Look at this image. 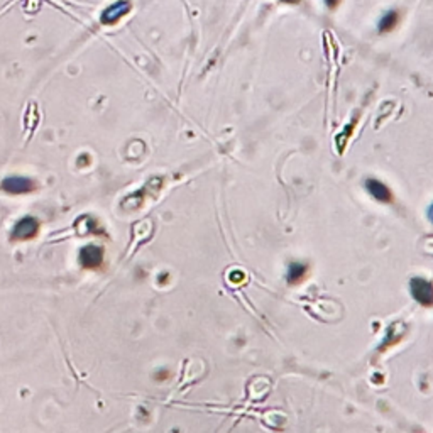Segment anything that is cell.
I'll use <instances>...</instances> for the list:
<instances>
[{
	"instance_id": "cell-1",
	"label": "cell",
	"mask_w": 433,
	"mask_h": 433,
	"mask_svg": "<svg viewBox=\"0 0 433 433\" xmlns=\"http://www.w3.org/2000/svg\"><path fill=\"white\" fill-rule=\"evenodd\" d=\"M129 11H130V4L127 0H119V2L112 4V6H109L102 12L100 21L104 26H114L119 19H122L125 14H129Z\"/></svg>"
},
{
	"instance_id": "cell-2",
	"label": "cell",
	"mask_w": 433,
	"mask_h": 433,
	"mask_svg": "<svg viewBox=\"0 0 433 433\" xmlns=\"http://www.w3.org/2000/svg\"><path fill=\"white\" fill-rule=\"evenodd\" d=\"M411 293L416 301L423 305H431L433 303V286L428 281L421 278H416L411 281Z\"/></svg>"
},
{
	"instance_id": "cell-3",
	"label": "cell",
	"mask_w": 433,
	"mask_h": 433,
	"mask_svg": "<svg viewBox=\"0 0 433 433\" xmlns=\"http://www.w3.org/2000/svg\"><path fill=\"white\" fill-rule=\"evenodd\" d=\"M37 220L32 217H26L22 218L21 222L17 223L16 227H14V239L16 240H26V239H31V237L36 235L37 232Z\"/></svg>"
},
{
	"instance_id": "cell-4",
	"label": "cell",
	"mask_w": 433,
	"mask_h": 433,
	"mask_svg": "<svg viewBox=\"0 0 433 433\" xmlns=\"http://www.w3.org/2000/svg\"><path fill=\"white\" fill-rule=\"evenodd\" d=\"M2 188L6 192H11V193H26V192H31L34 188L32 181H29L27 178H19V176H12V178H7L6 181L2 183Z\"/></svg>"
},
{
	"instance_id": "cell-5",
	"label": "cell",
	"mask_w": 433,
	"mask_h": 433,
	"mask_svg": "<svg viewBox=\"0 0 433 433\" xmlns=\"http://www.w3.org/2000/svg\"><path fill=\"white\" fill-rule=\"evenodd\" d=\"M102 257H104V252H102L100 247H95V245H86V247L80 252L81 264H83L85 268H97V266H100Z\"/></svg>"
},
{
	"instance_id": "cell-6",
	"label": "cell",
	"mask_w": 433,
	"mask_h": 433,
	"mask_svg": "<svg viewBox=\"0 0 433 433\" xmlns=\"http://www.w3.org/2000/svg\"><path fill=\"white\" fill-rule=\"evenodd\" d=\"M366 188L369 190V193L376 200H379V202H389V198H391L389 190H388V186L383 185L381 181H378V180H367Z\"/></svg>"
},
{
	"instance_id": "cell-7",
	"label": "cell",
	"mask_w": 433,
	"mask_h": 433,
	"mask_svg": "<svg viewBox=\"0 0 433 433\" xmlns=\"http://www.w3.org/2000/svg\"><path fill=\"white\" fill-rule=\"evenodd\" d=\"M398 21H399V14H398L396 11L388 12L383 19H381V22H379V31H381V32L391 31L393 27H396Z\"/></svg>"
},
{
	"instance_id": "cell-8",
	"label": "cell",
	"mask_w": 433,
	"mask_h": 433,
	"mask_svg": "<svg viewBox=\"0 0 433 433\" xmlns=\"http://www.w3.org/2000/svg\"><path fill=\"white\" fill-rule=\"evenodd\" d=\"M306 268L301 266V264H291L290 266V273H288V281L290 283H298L301 278L305 276Z\"/></svg>"
},
{
	"instance_id": "cell-9",
	"label": "cell",
	"mask_w": 433,
	"mask_h": 433,
	"mask_svg": "<svg viewBox=\"0 0 433 433\" xmlns=\"http://www.w3.org/2000/svg\"><path fill=\"white\" fill-rule=\"evenodd\" d=\"M325 2H327L328 7H335L338 4V0H325Z\"/></svg>"
},
{
	"instance_id": "cell-10",
	"label": "cell",
	"mask_w": 433,
	"mask_h": 433,
	"mask_svg": "<svg viewBox=\"0 0 433 433\" xmlns=\"http://www.w3.org/2000/svg\"><path fill=\"white\" fill-rule=\"evenodd\" d=\"M428 217H430V220L433 222V205L430 207V210H428Z\"/></svg>"
},
{
	"instance_id": "cell-11",
	"label": "cell",
	"mask_w": 433,
	"mask_h": 433,
	"mask_svg": "<svg viewBox=\"0 0 433 433\" xmlns=\"http://www.w3.org/2000/svg\"><path fill=\"white\" fill-rule=\"evenodd\" d=\"M286 2H298V0H286Z\"/></svg>"
}]
</instances>
